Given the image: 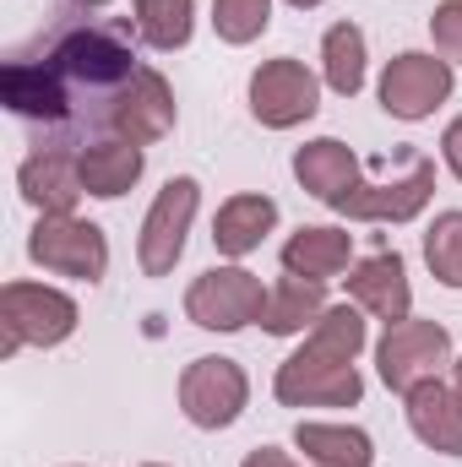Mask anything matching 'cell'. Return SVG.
Returning a JSON list of instances; mask_svg holds the SVG:
<instances>
[{
  "mask_svg": "<svg viewBox=\"0 0 462 467\" xmlns=\"http://www.w3.org/2000/svg\"><path fill=\"white\" fill-rule=\"evenodd\" d=\"M131 27L110 16H55L27 44H16L0 66L5 109L55 136H110L115 104L136 82Z\"/></svg>",
  "mask_w": 462,
  "mask_h": 467,
  "instance_id": "6da1fadb",
  "label": "cell"
},
{
  "mask_svg": "<svg viewBox=\"0 0 462 467\" xmlns=\"http://www.w3.org/2000/svg\"><path fill=\"white\" fill-rule=\"evenodd\" d=\"M77 332V299L44 283H5L0 288V353L55 348Z\"/></svg>",
  "mask_w": 462,
  "mask_h": 467,
  "instance_id": "7a4b0ae2",
  "label": "cell"
},
{
  "mask_svg": "<svg viewBox=\"0 0 462 467\" xmlns=\"http://www.w3.org/2000/svg\"><path fill=\"white\" fill-rule=\"evenodd\" d=\"M430 196H436V163L425 152H408V174L403 180L370 185L364 174H353L327 207L343 213V218H359V223H408V218H419L430 207Z\"/></svg>",
  "mask_w": 462,
  "mask_h": 467,
  "instance_id": "3957f363",
  "label": "cell"
},
{
  "mask_svg": "<svg viewBox=\"0 0 462 467\" xmlns=\"http://www.w3.org/2000/svg\"><path fill=\"white\" fill-rule=\"evenodd\" d=\"M27 255L44 272L77 277V283H99L110 272V239L99 223L66 213V218H38V229L27 234Z\"/></svg>",
  "mask_w": 462,
  "mask_h": 467,
  "instance_id": "277c9868",
  "label": "cell"
},
{
  "mask_svg": "<svg viewBox=\"0 0 462 467\" xmlns=\"http://www.w3.org/2000/svg\"><path fill=\"white\" fill-rule=\"evenodd\" d=\"M375 364H381V380L408 397L414 386L441 380V369L452 364V337L441 321H397L375 343Z\"/></svg>",
  "mask_w": 462,
  "mask_h": 467,
  "instance_id": "5b68a950",
  "label": "cell"
},
{
  "mask_svg": "<svg viewBox=\"0 0 462 467\" xmlns=\"http://www.w3.org/2000/svg\"><path fill=\"white\" fill-rule=\"evenodd\" d=\"M278 402L283 408H353L364 397V380L348 358H327L316 348H299L278 364V380H272Z\"/></svg>",
  "mask_w": 462,
  "mask_h": 467,
  "instance_id": "8992f818",
  "label": "cell"
},
{
  "mask_svg": "<svg viewBox=\"0 0 462 467\" xmlns=\"http://www.w3.org/2000/svg\"><path fill=\"white\" fill-rule=\"evenodd\" d=\"M261 310H267V288L245 266H213L185 294V316L207 332H239V327L261 321Z\"/></svg>",
  "mask_w": 462,
  "mask_h": 467,
  "instance_id": "52a82bcc",
  "label": "cell"
},
{
  "mask_svg": "<svg viewBox=\"0 0 462 467\" xmlns=\"http://www.w3.org/2000/svg\"><path fill=\"white\" fill-rule=\"evenodd\" d=\"M245 397H250V380L234 358H191L185 375H180V408L196 430H229L234 419L245 413Z\"/></svg>",
  "mask_w": 462,
  "mask_h": 467,
  "instance_id": "ba28073f",
  "label": "cell"
},
{
  "mask_svg": "<svg viewBox=\"0 0 462 467\" xmlns=\"http://www.w3.org/2000/svg\"><path fill=\"white\" fill-rule=\"evenodd\" d=\"M196 202H202V185L191 174L169 180L142 223V239H136V261L147 277H169L174 261L185 255V234H191V218H196Z\"/></svg>",
  "mask_w": 462,
  "mask_h": 467,
  "instance_id": "9c48e42d",
  "label": "cell"
},
{
  "mask_svg": "<svg viewBox=\"0 0 462 467\" xmlns=\"http://www.w3.org/2000/svg\"><path fill=\"white\" fill-rule=\"evenodd\" d=\"M452 99V60H436L425 49L397 55L381 71V109L392 119H425Z\"/></svg>",
  "mask_w": 462,
  "mask_h": 467,
  "instance_id": "30bf717a",
  "label": "cell"
},
{
  "mask_svg": "<svg viewBox=\"0 0 462 467\" xmlns=\"http://www.w3.org/2000/svg\"><path fill=\"white\" fill-rule=\"evenodd\" d=\"M321 109V82L305 71V60H267L250 77V115L261 119L267 130H289L299 119H310Z\"/></svg>",
  "mask_w": 462,
  "mask_h": 467,
  "instance_id": "8fae6325",
  "label": "cell"
},
{
  "mask_svg": "<svg viewBox=\"0 0 462 467\" xmlns=\"http://www.w3.org/2000/svg\"><path fill=\"white\" fill-rule=\"evenodd\" d=\"M16 191H22V202L27 207H38L44 218H66V213H77V202H82V163H77V152L71 147H60V141H38L27 158H22V169H16Z\"/></svg>",
  "mask_w": 462,
  "mask_h": 467,
  "instance_id": "7c38bea8",
  "label": "cell"
},
{
  "mask_svg": "<svg viewBox=\"0 0 462 467\" xmlns=\"http://www.w3.org/2000/svg\"><path fill=\"white\" fill-rule=\"evenodd\" d=\"M348 294H353V305H359V310H370V316H375V321H386V327L408 321V310H414L408 266H403V255H397V250H375V255H364V261L348 272Z\"/></svg>",
  "mask_w": 462,
  "mask_h": 467,
  "instance_id": "4fadbf2b",
  "label": "cell"
},
{
  "mask_svg": "<svg viewBox=\"0 0 462 467\" xmlns=\"http://www.w3.org/2000/svg\"><path fill=\"white\" fill-rule=\"evenodd\" d=\"M169 130H174V93H169V82H163L152 66H142L136 82L125 88V99L115 104L110 136L147 147V141H163Z\"/></svg>",
  "mask_w": 462,
  "mask_h": 467,
  "instance_id": "5bb4252c",
  "label": "cell"
},
{
  "mask_svg": "<svg viewBox=\"0 0 462 467\" xmlns=\"http://www.w3.org/2000/svg\"><path fill=\"white\" fill-rule=\"evenodd\" d=\"M408 424L430 451L462 457V397L446 380H425L408 391Z\"/></svg>",
  "mask_w": 462,
  "mask_h": 467,
  "instance_id": "9a60e30c",
  "label": "cell"
},
{
  "mask_svg": "<svg viewBox=\"0 0 462 467\" xmlns=\"http://www.w3.org/2000/svg\"><path fill=\"white\" fill-rule=\"evenodd\" d=\"M77 163H82V185H88V196H99V202H115L125 196L136 180H142V147L136 141H120V136H99V141H88V147H77Z\"/></svg>",
  "mask_w": 462,
  "mask_h": 467,
  "instance_id": "2e32d148",
  "label": "cell"
},
{
  "mask_svg": "<svg viewBox=\"0 0 462 467\" xmlns=\"http://www.w3.org/2000/svg\"><path fill=\"white\" fill-rule=\"evenodd\" d=\"M278 223V202L272 196H229L213 218V244L218 255H250Z\"/></svg>",
  "mask_w": 462,
  "mask_h": 467,
  "instance_id": "e0dca14e",
  "label": "cell"
},
{
  "mask_svg": "<svg viewBox=\"0 0 462 467\" xmlns=\"http://www.w3.org/2000/svg\"><path fill=\"white\" fill-rule=\"evenodd\" d=\"M353 255V234L343 229H299L289 244H283V272L294 277H310V283H327L338 277Z\"/></svg>",
  "mask_w": 462,
  "mask_h": 467,
  "instance_id": "ac0fdd59",
  "label": "cell"
},
{
  "mask_svg": "<svg viewBox=\"0 0 462 467\" xmlns=\"http://www.w3.org/2000/svg\"><path fill=\"white\" fill-rule=\"evenodd\" d=\"M321 310H327V294H321V283H310V277H283V283H272L267 288V310H261V327L272 332V337H294V332H305V321L316 327L321 321Z\"/></svg>",
  "mask_w": 462,
  "mask_h": 467,
  "instance_id": "d6986e66",
  "label": "cell"
},
{
  "mask_svg": "<svg viewBox=\"0 0 462 467\" xmlns=\"http://www.w3.org/2000/svg\"><path fill=\"white\" fill-rule=\"evenodd\" d=\"M294 446L316 467H375L370 435L364 430H348V424H299L294 430Z\"/></svg>",
  "mask_w": 462,
  "mask_h": 467,
  "instance_id": "ffe728a7",
  "label": "cell"
},
{
  "mask_svg": "<svg viewBox=\"0 0 462 467\" xmlns=\"http://www.w3.org/2000/svg\"><path fill=\"white\" fill-rule=\"evenodd\" d=\"M321 77H327V88L343 93V99H353V93L364 88V33H359L353 22L327 27V38H321Z\"/></svg>",
  "mask_w": 462,
  "mask_h": 467,
  "instance_id": "44dd1931",
  "label": "cell"
},
{
  "mask_svg": "<svg viewBox=\"0 0 462 467\" xmlns=\"http://www.w3.org/2000/svg\"><path fill=\"white\" fill-rule=\"evenodd\" d=\"M136 5V38L152 49H185L196 0H131Z\"/></svg>",
  "mask_w": 462,
  "mask_h": 467,
  "instance_id": "7402d4cb",
  "label": "cell"
},
{
  "mask_svg": "<svg viewBox=\"0 0 462 467\" xmlns=\"http://www.w3.org/2000/svg\"><path fill=\"white\" fill-rule=\"evenodd\" d=\"M305 348L327 353V358H348V364H353V353L364 348V316H359L353 305H332V310H321V321L310 327Z\"/></svg>",
  "mask_w": 462,
  "mask_h": 467,
  "instance_id": "603a6c76",
  "label": "cell"
},
{
  "mask_svg": "<svg viewBox=\"0 0 462 467\" xmlns=\"http://www.w3.org/2000/svg\"><path fill=\"white\" fill-rule=\"evenodd\" d=\"M425 261L436 272V283L462 288V213H441L425 234Z\"/></svg>",
  "mask_w": 462,
  "mask_h": 467,
  "instance_id": "cb8c5ba5",
  "label": "cell"
},
{
  "mask_svg": "<svg viewBox=\"0 0 462 467\" xmlns=\"http://www.w3.org/2000/svg\"><path fill=\"white\" fill-rule=\"evenodd\" d=\"M272 22V0H213V27L224 44H250Z\"/></svg>",
  "mask_w": 462,
  "mask_h": 467,
  "instance_id": "d4e9b609",
  "label": "cell"
},
{
  "mask_svg": "<svg viewBox=\"0 0 462 467\" xmlns=\"http://www.w3.org/2000/svg\"><path fill=\"white\" fill-rule=\"evenodd\" d=\"M430 33H436V49H441L446 60H462V0H441V5H436Z\"/></svg>",
  "mask_w": 462,
  "mask_h": 467,
  "instance_id": "484cf974",
  "label": "cell"
},
{
  "mask_svg": "<svg viewBox=\"0 0 462 467\" xmlns=\"http://www.w3.org/2000/svg\"><path fill=\"white\" fill-rule=\"evenodd\" d=\"M441 152H446V163H452V174L462 180V115L446 125V136H441Z\"/></svg>",
  "mask_w": 462,
  "mask_h": 467,
  "instance_id": "4316f807",
  "label": "cell"
},
{
  "mask_svg": "<svg viewBox=\"0 0 462 467\" xmlns=\"http://www.w3.org/2000/svg\"><path fill=\"white\" fill-rule=\"evenodd\" d=\"M239 467H299V462H294V457H283L278 446H261V451H250Z\"/></svg>",
  "mask_w": 462,
  "mask_h": 467,
  "instance_id": "83f0119b",
  "label": "cell"
},
{
  "mask_svg": "<svg viewBox=\"0 0 462 467\" xmlns=\"http://www.w3.org/2000/svg\"><path fill=\"white\" fill-rule=\"evenodd\" d=\"M66 5H77V11H104L110 0H66Z\"/></svg>",
  "mask_w": 462,
  "mask_h": 467,
  "instance_id": "f1b7e54d",
  "label": "cell"
},
{
  "mask_svg": "<svg viewBox=\"0 0 462 467\" xmlns=\"http://www.w3.org/2000/svg\"><path fill=\"white\" fill-rule=\"evenodd\" d=\"M452 391H457V397H462V358H457V364H452Z\"/></svg>",
  "mask_w": 462,
  "mask_h": 467,
  "instance_id": "f546056e",
  "label": "cell"
},
{
  "mask_svg": "<svg viewBox=\"0 0 462 467\" xmlns=\"http://www.w3.org/2000/svg\"><path fill=\"white\" fill-rule=\"evenodd\" d=\"M289 5H299V11H305V5H321V0H289Z\"/></svg>",
  "mask_w": 462,
  "mask_h": 467,
  "instance_id": "4dcf8cb0",
  "label": "cell"
},
{
  "mask_svg": "<svg viewBox=\"0 0 462 467\" xmlns=\"http://www.w3.org/2000/svg\"><path fill=\"white\" fill-rule=\"evenodd\" d=\"M147 467H163V462H147Z\"/></svg>",
  "mask_w": 462,
  "mask_h": 467,
  "instance_id": "1f68e13d",
  "label": "cell"
}]
</instances>
